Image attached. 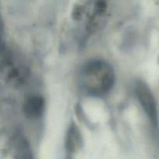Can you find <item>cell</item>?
Returning <instances> with one entry per match:
<instances>
[{"label": "cell", "mask_w": 159, "mask_h": 159, "mask_svg": "<svg viewBox=\"0 0 159 159\" xmlns=\"http://www.w3.org/2000/svg\"><path fill=\"white\" fill-rule=\"evenodd\" d=\"M81 85L93 96H102L113 88L115 82V72L113 67L104 60L88 61L81 69Z\"/></svg>", "instance_id": "obj_1"}, {"label": "cell", "mask_w": 159, "mask_h": 159, "mask_svg": "<svg viewBox=\"0 0 159 159\" xmlns=\"http://www.w3.org/2000/svg\"><path fill=\"white\" fill-rule=\"evenodd\" d=\"M107 11L106 0H78L72 10V19L84 20L89 32H95L101 27Z\"/></svg>", "instance_id": "obj_2"}, {"label": "cell", "mask_w": 159, "mask_h": 159, "mask_svg": "<svg viewBox=\"0 0 159 159\" xmlns=\"http://www.w3.org/2000/svg\"><path fill=\"white\" fill-rule=\"evenodd\" d=\"M136 93L140 104L144 113L148 117L151 124L155 129H158V113L156 101L153 93L148 88L147 84L142 81L138 82L136 85Z\"/></svg>", "instance_id": "obj_3"}, {"label": "cell", "mask_w": 159, "mask_h": 159, "mask_svg": "<svg viewBox=\"0 0 159 159\" xmlns=\"http://www.w3.org/2000/svg\"><path fill=\"white\" fill-rule=\"evenodd\" d=\"M45 101L41 96L32 95L26 98L23 110L24 116L30 120L37 119L43 114Z\"/></svg>", "instance_id": "obj_4"}, {"label": "cell", "mask_w": 159, "mask_h": 159, "mask_svg": "<svg viewBox=\"0 0 159 159\" xmlns=\"http://www.w3.org/2000/svg\"><path fill=\"white\" fill-rule=\"evenodd\" d=\"M82 136L75 124L72 123L68 130L65 139V148L68 153L75 154L82 147Z\"/></svg>", "instance_id": "obj_5"}, {"label": "cell", "mask_w": 159, "mask_h": 159, "mask_svg": "<svg viewBox=\"0 0 159 159\" xmlns=\"http://www.w3.org/2000/svg\"><path fill=\"white\" fill-rule=\"evenodd\" d=\"M13 146L17 158H31V151L24 137L20 134L14 135Z\"/></svg>", "instance_id": "obj_6"}]
</instances>
